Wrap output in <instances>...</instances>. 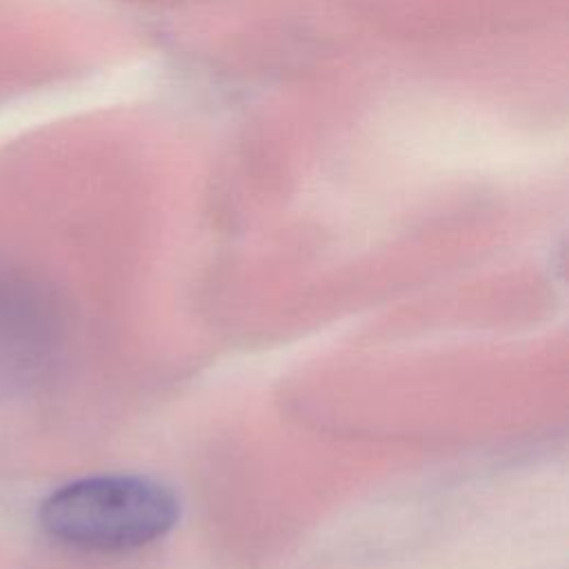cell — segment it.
I'll return each mask as SVG.
<instances>
[{
    "label": "cell",
    "instance_id": "cell-1",
    "mask_svg": "<svg viewBox=\"0 0 569 569\" xmlns=\"http://www.w3.org/2000/svg\"><path fill=\"white\" fill-rule=\"evenodd\" d=\"M56 540L89 551H124L162 538L178 520V500L140 476H96L53 491L40 509Z\"/></svg>",
    "mask_w": 569,
    "mask_h": 569
}]
</instances>
